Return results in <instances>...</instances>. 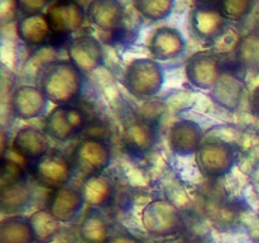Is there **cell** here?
Listing matches in <instances>:
<instances>
[{"label":"cell","mask_w":259,"mask_h":243,"mask_svg":"<svg viewBox=\"0 0 259 243\" xmlns=\"http://www.w3.org/2000/svg\"><path fill=\"white\" fill-rule=\"evenodd\" d=\"M39 85L48 101L68 105L81 94L82 75L71 61H55L43 67Z\"/></svg>","instance_id":"obj_1"},{"label":"cell","mask_w":259,"mask_h":243,"mask_svg":"<svg viewBox=\"0 0 259 243\" xmlns=\"http://www.w3.org/2000/svg\"><path fill=\"white\" fill-rule=\"evenodd\" d=\"M164 84V71L152 58H136L126 67L124 85L126 90L138 99L156 95Z\"/></svg>","instance_id":"obj_2"},{"label":"cell","mask_w":259,"mask_h":243,"mask_svg":"<svg viewBox=\"0 0 259 243\" xmlns=\"http://www.w3.org/2000/svg\"><path fill=\"white\" fill-rule=\"evenodd\" d=\"M142 225L148 234L154 237L174 235L182 227L181 213L168 200H153L142 212Z\"/></svg>","instance_id":"obj_3"},{"label":"cell","mask_w":259,"mask_h":243,"mask_svg":"<svg viewBox=\"0 0 259 243\" xmlns=\"http://www.w3.org/2000/svg\"><path fill=\"white\" fill-rule=\"evenodd\" d=\"M30 171L37 182L47 189L66 186L72 176V165L65 154L57 151H48L40 158L32 162Z\"/></svg>","instance_id":"obj_4"},{"label":"cell","mask_w":259,"mask_h":243,"mask_svg":"<svg viewBox=\"0 0 259 243\" xmlns=\"http://www.w3.org/2000/svg\"><path fill=\"white\" fill-rule=\"evenodd\" d=\"M234 162V149L225 142H206L196 152L197 167L209 177L224 176L230 172Z\"/></svg>","instance_id":"obj_5"},{"label":"cell","mask_w":259,"mask_h":243,"mask_svg":"<svg viewBox=\"0 0 259 243\" xmlns=\"http://www.w3.org/2000/svg\"><path fill=\"white\" fill-rule=\"evenodd\" d=\"M86 123L82 110L72 105H58L47 115L45 131L47 136L58 142H65L75 136Z\"/></svg>","instance_id":"obj_6"},{"label":"cell","mask_w":259,"mask_h":243,"mask_svg":"<svg viewBox=\"0 0 259 243\" xmlns=\"http://www.w3.org/2000/svg\"><path fill=\"white\" fill-rule=\"evenodd\" d=\"M111 152L106 142L100 138H86L73 152L75 166L88 176L100 174L110 164Z\"/></svg>","instance_id":"obj_7"},{"label":"cell","mask_w":259,"mask_h":243,"mask_svg":"<svg viewBox=\"0 0 259 243\" xmlns=\"http://www.w3.org/2000/svg\"><path fill=\"white\" fill-rule=\"evenodd\" d=\"M185 70L187 80L201 90L214 88L223 73L220 58L205 52L195 53L190 57Z\"/></svg>","instance_id":"obj_8"},{"label":"cell","mask_w":259,"mask_h":243,"mask_svg":"<svg viewBox=\"0 0 259 243\" xmlns=\"http://www.w3.org/2000/svg\"><path fill=\"white\" fill-rule=\"evenodd\" d=\"M47 19L52 32L56 34L68 35L80 29L85 22V12L73 0L56 2L48 8Z\"/></svg>","instance_id":"obj_9"},{"label":"cell","mask_w":259,"mask_h":243,"mask_svg":"<svg viewBox=\"0 0 259 243\" xmlns=\"http://www.w3.org/2000/svg\"><path fill=\"white\" fill-rule=\"evenodd\" d=\"M70 61L81 71L91 72L100 67L104 60L103 47L93 35H81L68 45Z\"/></svg>","instance_id":"obj_10"},{"label":"cell","mask_w":259,"mask_h":243,"mask_svg":"<svg viewBox=\"0 0 259 243\" xmlns=\"http://www.w3.org/2000/svg\"><path fill=\"white\" fill-rule=\"evenodd\" d=\"M202 129L196 122L181 119L172 124L168 133V144L172 152L179 156L196 153L201 147Z\"/></svg>","instance_id":"obj_11"},{"label":"cell","mask_w":259,"mask_h":243,"mask_svg":"<svg viewBox=\"0 0 259 243\" xmlns=\"http://www.w3.org/2000/svg\"><path fill=\"white\" fill-rule=\"evenodd\" d=\"M13 113L20 119H34L42 115L48 104L47 96L40 88L30 85L18 86L10 99Z\"/></svg>","instance_id":"obj_12"},{"label":"cell","mask_w":259,"mask_h":243,"mask_svg":"<svg viewBox=\"0 0 259 243\" xmlns=\"http://www.w3.org/2000/svg\"><path fill=\"white\" fill-rule=\"evenodd\" d=\"M157 141L156 128L144 119H134L125 124L123 131V144L133 154L148 153Z\"/></svg>","instance_id":"obj_13"},{"label":"cell","mask_w":259,"mask_h":243,"mask_svg":"<svg viewBox=\"0 0 259 243\" xmlns=\"http://www.w3.org/2000/svg\"><path fill=\"white\" fill-rule=\"evenodd\" d=\"M186 47L184 35L176 28L162 27L154 30L149 39L148 48L156 60H174L182 55Z\"/></svg>","instance_id":"obj_14"},{"label":"cell","mask_w":259,"mask_h":243,"mask_svg":"<svg viewBox=\"0 0 259 243\" xmlns=\"http://www.w3.org/2000/svg\"><path fill=\"white\" fill-rule=\"evenodd\" d=\"M82 194L73 187L63 186L53 190L48 199L47 209L57 218L60 222L68 223L75 219L82 208Z\"/></svg>","instance_id":"obj_15"},{"label":"cell","mask_w":259,"mask_h":243,"mask_svg":"<svg viewBox=\"0 0 259 243\" xmlns=\"http://www.w3.org/2000/svg\"><path fill=\"white\" fill-rule=\"evenodd\" d=\"M88 18L99 29L116 32L123 24V5L119 0H93L88 8Z\"/></svg>","instance_id":"obj_16"},{"label":"cell","mask_w":259,"mask_h":243,"mask_svg":"<svg viewBox=\"0 0 259 243\" xmlns=\"http://www.w3.org/2000/svg\"><path fill=\"white\" fill-rule=\"evenodd\" d=\"M13 151L25 161L33 162L50 151V142L43 132L32 127L19 129L13 138Z\"/></svg>","instance_id":"obj_17"},{"label":"cell","mask_w":259,"mask_h":243,"mask_svg":"<svg viewBox=\"0 0 259 243\" xmlns=\"http://www.w3.org/2000/svg\"><path fill=\"white\" fill-rule=\"evenodd\" d=\"M191 24L195 33L200 38L211 40L223 33L225 27V18L219 9L205 4L192 10Z\"/></svg>","instance_id":"obj_18"},{"label":"cell","mask_w":259,"mask_h":243,"mask_svg":"<svg viewBox=\"0 0 259 243\" xmlns=\"http://www.w3.org/2000/svg\"><path fill=\"white\" fill-rule=\"evenodd\" d=\"M18 37L24 43L30 46H40L50 40L52 28L47 19V15L30 14L24 15L17 24Z\"/></svg>","instance_id":"obj_19"},{"label":"cell","mask_w":259,"mask_h":243,"mask_svg":"<svg viewBox=\"0 0 259 243\" xmlns=\"http://www.w3.org/2000/svg\"><path fill=\"white\" fill-rule=\"evenodd\" d=\"M242 81L240 76L223 71L217 85L211 89L214 100L230 110L237 108L243 95Z\"/></svg>","instance_id":"obj_20"},{"label":"cell","mask_w":259,"mask_h":243,"mask_svg":"<svg viewBox=\"0 0 259 243\" xmlns=\"http://www.w3.org/2000/svg\"><path fill=\"white\" fill-rule=\"evenodd\" d=\"M30 190L24 180L2 184L0 187V209L4 213H18L30 201Z\"/></svg>","instance_id":"obj_21"},{"label":"cell","mask_w":259,"mask_h":243,"mask_svg":"<svg viewBox=\"0 0 259 243\" xmlns=\"http://www.w3.org/2000/svg\"><path fill=\"white\" fill-rule=\"evenodd\" d=\"M114 187L108 177L100 174L86 177L81 187L83 200L93 207H103L113 197Z\"/></svg>","instance_id":"obj_22"},{"label":"cell","mask_w":259,"mask_h":243,"mask_svg":"<svg viewBox=\"0 0 259 243\" xmlns=\"http://www.w3.org/2000/svg\"><path fill=\"white\" fill-rule=\"evenodd\" d=\"M35 238L29 219L12 215L0 224V243H34Z\"/></svg>","instance_id":"obj_23"},{"label":"cell","mask_w":259,"mask_h":243,"mask_svg":"<svg viewBox=\"0 0 259 243\" xmlns=\"http://www.w3.org/2000/svg\"><path fill=\"white\" fill-rule=\"evenodd\" d=\"M35 242L48 243L61 232V223L48 209H40L29 218Z\"/></svg>","instance_id":"obj_24"},{"label":"cell","mask_w":259,"mask_h":243,"mask_svg":"<svg viewBox=\"0 0 259 243\" xmlns=\"http://www.w3.org/2000/svg\"><path fill=\"white\" fill-rule=\"evenodd\" d=\"M235 57L242 67L250 72L259 73V34L249 33L242 37L235 48Z\"/></svg>","instance_id":"obj_25"},{"label":"cell","mask_w":259,"mask_h":243,"mask_svg":"<svg viewBox=\"0 0 259 243\" xmlns=\"http://www.w3.org/2000/svg\"><path fill=\"white\" fill-rule=\"evenodd\" d=\"M80 235L85 243H105L109 238L108 224L98 212H91L83 218Z\"/></svg>","instance_id":"obj_26"},{"label":"cell","mask_w":259,"mask_h":243,"mask_svg":"<svg viewBox=\"0 0 259 243\" xmlns=\"http://www.w3.org/2000/svg\"><path fill=\"white\" fill-rule=\"evenodd\" d=\"M139 14L152 22H159L172 14L175 0H133Z\"/></svg>","instance_id":"obj_27"},{"label":"cell","mask_w":259,"mask_h":243,"mask_svg":"<svg viewBox=\"0 0 259 243\" xmlns=\"http://www.w3.org/2000/svg\"><path fill=\"white\" fill-rule=\"evenodd\" d=\"M254 0H220L219 10L225 19L240 22L252 10Z\"/></svg>","instance_id":"obj_28"},{"label":"cell","mask_w":259,"mask_h":243,"mask_svg":"<svg viewBox=\"0 0 259 243\" xmlns=\"http://www.w3.org/2000/svg\"><path fill=\"white\" fill-rule=\"evenodd\" d=\"M25 171L22 165L14 158H8L7 156H3L2 162V184L8 182L22 181L24 180Z\"/></svg>","instance_id":"obj_29"},{"label":"cell","mask_w":259,"mask_h":243,"mask_svg":"<svg viewBox=\"0 0 259 243\" xmlns=\"http://www.w3.org/2000/svg\"><path fill=\"white\" fill-rule=\"evenodd\" d=\"M51 0H15L18 9L25 15L39 14Z\"/></svg>","instance_id":"obj_30"},{"label":"cell","mask_w":259,"mask_h":243,"mask_svg":"<svg viewBox=\"0 0 259 243\" xmlns=\"http://www.w3.org/2000/svg\"><path fill=\"white\" fill-rule=\"evenodd\" d=\"M105 243H142L138 238L134 235L128 234V233H116V234L110 235L106 239Z\"/></svg>","instance_id":"obj_31"},{"label":"cell","mask_w":259,"mask_h":243,"mask_svg":"<svg viewBox=\"0 0 259 243\" xmlns=\"http://www.w3.org/2000/svg\"><path fill=\"white\" fill-rule=\"evenodd\" d=\"M249 106H250V111H252V114L259 116V88L255 89V90L252 93V95H250Z\"/></svg>","instance_id":"obj_32"},{"label":"cell","mask_w":259,"mask_h":243,"mask_svg":"<svg viewBox=\"0 0 259 243\" xmlns=\"http://www.w3.org/2000/svg\"><path fill=\"white\" fill-rule=\"evenodd\" d=\"M56 2H67V0H56Z\"/></svg>","instance_id":"obj_33"},{"label":"cell","mask_w":259,"mask_h":243,"mask_svg":"<svg viewBox=\"0 0 259 243\" xmlns=\"http://www.w3.org/2000/svg\"><path fill=\"white\" fill-rule=\"evenodd\" d=\"M217 2H218V3H219V2H220V0H217Z\"/></svg>","instance_id":"obj_34"},{"label":"cell","mask_w":259,"mask_h":243,"mask_svg":"<svg viewBox=\"0 0 259 243\" xmlns=\"http://www.w3.org/2000/svg\"><path fill=\"white\" fill-rule=\"evenodd\" d=\"M197 243H200V242H197Z\"/></svg>","instance_id":"obj_35"}]
</instances>
